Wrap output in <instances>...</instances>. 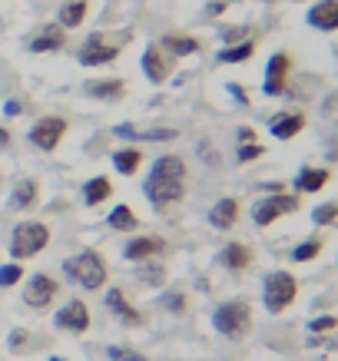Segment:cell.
I'll use <instances>...</instances> for the list:
<instances>
[{
	"mask_svg": "<svg viewBox=\"0 0 338 361\" xmlns=\"http://www.w3.org/2000/svg\"><path fill=\"white\" fill-rule=\"evenodd\" d=\"M87 13H90V0H64L60 11H56V23L64 30H77L80 23L87 20Z\"/></svg>",
	"mask_w": 338,
	"mask_h": 361,
	"instance_id": "obj_21",
	"label": "cell"
},
{
	"mask_svg": "<svg viewBox=\"0 0 338 361\" xmlns=\"http://www.w3.org/2000/svg\"><path fill=\"white\" fill-rule=\"evenodd\" d=\"M54 361H60V358H54Z\"/></svg>",
	"mask_w": 338,
	"mask_h": 361,
	"instance_id": "obj_46",
	"label": "cell"
},
{
	"mask_svg": "<svg viewBox=\"0 0 338 361\" xmlns=\"http://www.w3.org/2000/svg\"><path fill=\"white\" fill-rule=\"evenodd\" d=\"M83 93L93 99H109V103H116V99L126 97V80H120V77L87 80V83H83Z\"/></svg>",
	"mask_w": 338,
	"mask_h": 361,
	"instance_id": "obj_17",
	"label": "cell"
},
{
	"mask_svg": "<svg viewBox=\"0 0 338 361\" xmlns=\"http://www.w3.org/2000/svg\"><path fill=\"white\" fill-rule=\"evenodd\" d=\"M163 305L169 308V312H186V295H183V292H166Z\"/></svg>",
	"mask_w": 338,
	"mask_h": 361,
	"instance_id": "obj_37",
	"label": "cell"
},
{
	"mask_svg": "<svg viewBox=\"0 0 338 361\" xmlns=\"http://www.w3.org/2000/svg\"><path fill=\"white\" fill-rule=\"evenodd\" d=\"M113 196V183H109L107 176H93L83 183V202L87 206H99V202H107Z\"/></svg>",
	"mask_w": 338,
	"mask_h": 361,
	"instance_id": "obj_24",
	"label": "cell"
},
{
	"mask_svg": "<svg viewBox=\"0 0 338 361\" xmlns=\"http://www.w3.org/2000/svg\"><path fill=\"white\" fill-rule=\"evenodd\" d=\"M229 93H232L236 99H239V103H249V97H246V90H242L239 83H229Z\"/></svg>",
	"mask_w": 338,
	"mask_h": 361,
	"instance_id": "obj_43",
	"label": "cell"
},
{
	"mask_svg": "<svg viewBox=\"0 0 338 361\" xmlns=\"http://www.w3.org/2000/svg\"><path fill=\"white\" fill-rule=\"evenodd\" d=\"M212 325H216L219 335H226V338H246L252 329V308L249 302H226V305L216 308V315H212Z\"/></svg>",
	"mask_w": 338,
	"mask_h": 361,
	"instance_id": "obj_5",
	"label": "cell"
},
{
	"mask_svg": "<svg viewBox=\"0 0 338 361\" xmlns=\"http://www.w3.org/2000/svg\"><path fill=\"white\" fill-rule=\"evenodd\" d=\"M140 279L146 285H163L166 282V272H163V265H146V269L140 272Z\"/></svg>",
	"mask_w": 338,
	"mask_h": 361,
	"instance_id": "obj_36",
	"label": "cell"
},
{
	"mask_svg": "<svg viewBox=\"0 0 338 361\" xmlns=\"http://www.w3.org/2000/svg\"><path fill=\"white\" fill-rule=\"evenodd\" d=\"M306 23L318 33H335L338 30V0H315L306 11Z\"/></svg>",
	"mask_w": 338,
	"mask_h": 361,
	"instance_id": "obj_13",
	"label": "cell"
},
{
	"mask_svg": "<svg viewBox=\"0 0 338 361\" xmlns=\"http://www.w3.org/2000/svg\"><path fill=\"white\" fill-rule=\"evenodd\" d=\"M56 292H60V285H56L50 275L40 272V275H30L23 298H27V305H33V308H47L56 298Z\"/></svg>",
	"mask_w": 338,
	"mask_h": 361,
	"instance_id": "obj_14",
	"label": "cell"
},
{
	"mask_svg": "<svg viewBox=\"0 0 338 361\" xmlns=\"http://www.w3.org/2000/svg\"><path fill=\"white\" fill-rule=\"evenodd\" d=\"M107 308L120 318L123 325H143V312H140V308H133L130 302H126V295H123L120 288H109V292H107Z\"/></svg>",
	"mask_w": 338,
	"mask_h": 361,
	"instance_id": "obj_20",
	"label": "cell"
},
{
	"mask_svg": "<svg viewBox=\"0 0 338 361\" xmlns=\"http://www.w3.org/2000/svg\"><path fill=\"white\" fill-rule=\"evenodd\" d=\"M159 47H163L169 56H196L199 50H203V44H199L193 33H166L163 40H159Z\"/></svg>",
	"mask_w": 338,
	"mask_h": 361,
	"instance_id": "obj_19",
	"label": "cell"
},
{
	"mask_svg": "<svg viewBox=\"0 0 338 361\" xmlns=\"http://www.w3.org/2000/svg\"><path fill=\"white\" fill-rule=\"evenodd\" d=\"M27 136H30V142L37 146V149L54 153L56 146L64 142V136H66V120H64V116H44V120L33 123Z\"/></svg>",
	"mask_w": 338,
	"mask_h": 361,
	"instance_id": "obj_10",
	"label": "cell"
},
{
	"mask_svg": "<svg viewBox=\"0 0 338 361\" xmlns=\"http://www.w3.org/2000/svg\"><path fill=\"white\" fill-rule=\"evenodd\" d=\"M143 73H146V80L153 83V87H159V83H166V80L173 77V70H176V56H169L159 44H150L146 50H143Z\"/></svg>",
	"mask_w": 338,
	"mask_h": 361,
	"instance_id": "obj_9",
	"label": "cell"
},
{
	"mask_svg": "<svg viewBox=\"0 0 338 361\" xmlns=\"http://www.w3.org/2000/svg\"><path fill=\"white\" fill-rule=\"evenodd\" d=\"M292 54L289 50H275L269 56V63H265V77H262V93L265 97H285V90H289V80H292Z\"/></svg>",
	"mask_w": 338,
	"mask_h": 361,
	"instance_id": "obj_8",
	"label": "cell"
},
{
	"mask_svg": "<svg viewBox=\"0 0 338 361\" xmlns=\"http://www.w3.org/2000/svg\"><path fill=\"white\" fill-rule=\"evenodd\" d=\"M4 113H7V116H17V113H20V103H17V99H11V103L4 106Z\"/></svg>",
	"mask_w": 338,
	"mask_h": 361,
	"instance_id": "obj_44",
	"label": "cell"
},
{
	"mask_svg": "<svg viewBox=\"0 0 338 361\" xmlns=\"http://www.w3.org/2000/svg\"><path fill=\"white\" fill-rule=\"evenodd\" d=\"M308 126V116L302 110H282V113H275L272 120H269V133H272L275 140H295L298 133Z\"/></svg>",
	"mask_w": 338,
	"mask_h": 361,
	"instance_id": "obj_12",
	"label": "cell"
},
{
	"mask_svg": "<svg viewBox=\"0 0 338 361\" xmlns=\"http://www.w3.org/2000/svg\"><path fill=\"white\" fill-rule=\"evenodd\" d=\"M11 142H13L11 130H7V126H0V149H11Z\"/></svg>",
	"mask_w": 338,
	"mask_h": 361,
	"instance_id": "obj_42",
	"label": "cell"
},
{
	"mask_svg": "<svg viewBox=\"0 0 338 361\" xmlns=\"http://www.w3.org/2000/svg\"><path fill=\"white\" fill-rule=\"evenodd\" d=\"M298 295V282H295L292 272H269L265 275V282H262V302H265V312H272V315H282L285 308L295 302Z\"/></svg>",
	"mask_w": 338,
	"mask_h": 361,
	"instance_id": "obj_3",
	"label": "cell"
},
{
	"mask_svg": "<svg viewBox=\"0 0 338 361\" xmlns=\"http://www.w3.org/2000/svg\"><path fill=\"white\" fill-rule=\"evenodd\" d=\"M229 4H239V0H229Z\"/></svg>",
	"mask_w": 338,
	"mask_h": 361,
	"instance_id": "obj_45",
	"label": "cell"
},
{
	"mask_svg": "<svg viewBox=\"0 0 338 361\" xmlns=\"http://www.w3.org/2000/svg\"><path fill=\"white\" fill-rule=\"evenodd\" d=\"M328 179H332V173H328L325 166H302L292 186L298 196H306V192H322L328 186Z\"/></svg>",
	"mask_w": 338,
	"mask_h": 361,
	"instance_id": "obj_16",
	"label": "cell"
},
{
	"mask_svg": "<svg viewBox=\"0 0 338 361\" xmlns=\"http://www.w3.org/2000/svg\"><path fill=\"white\" fill-rule=\"evenodd\" d=\"M120 54H123L120 40H113V37H107V33H90L87 40L80 44L77 60L83 66H107V63H113Z\"/></svg>",
	"mask_w": 338,
	"mask_h": 361,
	"instance_id": "obj_7",
	"label": "cell"
},
{
	"mask_svg": "<svg viewBox=\"0 0 338 361\" xmlns=\"http://www.w3.org/2000/svg\"><path fill=\"white\" fill-rule=\"evenodd\" d=\"M222 265H226V269H232V272L249 269V265H252V249H249V245H242V242H229V245L222 249Z\"/></svg>",
	"mask_w": 338,
	"mask_h": 361,
	"instance_id": "obj_25",
	"label": "cell"
},
{
	"mask_svg": "<svg viewBox=\"0 0 338 361\" xmlns=\"http://www.w3.org/2000/svg\"><path fill=\"white\" fill-rule=\"evenodd\" d=\"M23 279V269L17 262H11V265H4V269H0V285H4V288H11V285H17Z\"/></svg>",
	"mask_w": 338,
	"mask_h": 361,
	"instance_id": "obj_34",
	"label": "cell"
},
{
	"mask_svg": "<svg viewBox=\"0 0 338 361\" xmlns=\"http://www.w3.org/2000/svg\"><path fill=\"white\" fill-rule=\"evenodd\" d=\"M64 47H66V30L60 23H44V27L27 40V50H30V54H60Z\"/></svg>",
	"mask_w": 338,
	"mask_h": 361,
	"instance_id": "obj_11",
	"label": "cell"
},
{
	"mask_svg": "<svg viewBox=\"0 0 338 361\" xmlns=\"http://www.w3.org/2000/svg\"><path fill=\"white\" fill-rule=\"evenodd\" d=\"M255 56V40H242V44H226L216 54L219 63H246Z\"/></svg>",
	"mask_w": 338,
	"mask_h": 361,
	"instance_id": "obj_27",
	"label": "cell"
},
{
	"mask_svg": "<svg viewBox=\"0 0 338 361\" xmlns=\"http://www.w3.org/2000/svg\"><path fill=\"white\" fill-rule=\"evenodd\" d=\"M27 345H30V335H27L23 329L11 335V351H17V355H20V351H27Z\"/></svg>",
	"mask_w": 338,
	"mask_h": 361,
	"instance_id": "obj_38",
	"label": "cell"
},
{
	"mask_svg": "<svg viewBox=\"0 0 338 361\" xmlns=\"http://www.w3.org/2000/svg\"><path fill=\"white\" fill-rule=\"evenodd\" d=\"M236 136H239V142H255V140H259L252 126H239V133H236Z\"/></svg>",
	"mask_w": 338,
	"mask_h": 361,
	"instance_id": "obj_41",
	"label": "cell"
},
{
	"mask_svg": "<svg viewBox=\"0 0 338 361\" xmlns=\"http://www.w3.org/2000/svg\"><path fill=\"white\" fill-rule=\"evenodd\" d=\"M47 242H50V229H47L44 222H20L11 235V255L20 262V259H33V255H40L47 249Z\"/></svg>",
	"mask_w": 338,
	"mask_h": 361,
	"instance_id": "obj_4",
	"label": "cell"
},
{
	"mask_svg": "<svg viewBox=\"0 0 338 361\" xmlns=\"http://www.w3.org/2000/svg\"><path fill=\"white\" fill-rule=\"evenodd\" d=\"M163 249H166V239H159V235H136V239L126 242L123 255H126L130 262H143V259H153V255H159Z\"/></svg>",
	"mask_w": 338,
	"mask_h": 361,
	"instance_id": "obj_18",
	"label": "cell"
},
{
	"mask_svg": "<svg viewBox=\"0 0 338 361\" xmlns=\"http://www.w3.org/2000/svg\"><path fill=\"white\" fill-rule=\"evenodd\" d=\"M40 202V183L37 179H20L13 186V196H11V206L13 209H33Z\"/></svg>",
	"mask_w": 338,
	"mask_h": 361,
	"instance_id": "obj_23",
	"label": "cell"
},
{
	"mask_svg": "<svg viewBox=\"0 0 338 361\" xmlns=\"http://www.w3.org/2000/svg\"><path fill=\"white\" fill-rule=\"evenodd\" d=\"M322 249H325V242L318 239V235H312V239L298 242V245L292 249V262H312V259L322 255Z\"/></svg>",
	"mask_w": 338,
	"mask_h": 361,
	"instance_id": "obj_29",
	"label": "cell"
},
{
	"mask_svg": "<svg viewBox=\"0 0 338 361\" xmlns=\"http://www.w3.org/2000/svg\"><path fill=\"white\" fill-rule=\"evenodd\" d=\"M226 7H229V0H212V4H206V17H219V13L226 11Z\"/></svg>",
	"mask_w": 338,
	"mask_h": 361,
	"instance_id": "obj_40",
	"label": "cell"
},
{
	"mask_svg": "<svg viewBox=\"0 0 338 361\" xmlns=\"http://www.w3.org/2000/svg\"><path fill=\"white\" fill-rule=\"evenodd\" d=\"M56 325L64 331H87L90 329V308L80 302V298H73V302H66L60 312H56Z\"/></svg>",
	"mask_w": 338,
	"mask_h": 361,
	"instance_id": "obj_15",
	"label": "cell"
},
{
	"mask_svg": "<svg viewBox=\"0 0 338 361\" xmlns=\"http://www.w3.org/2000/svg\"><path fill=\"white\" fill-rule=\"evenodd\" d=\"M109 226L113 229H120V232H133L136 226H140V219H136V212H133L130 206H116L113 212H109Z\"/></svg>",
	"mask_w": 338,
	"mask_h": 361,
	"instance_id": "obj_30",
	"label": "cell"
},
{
	"mask_svg": "<svg viewBox=\"0 0 338 361\" xmlns=\"http://www.w3.org/2000/svg\"><path fill=\"white\" fill-rule=\"evenodd\" d=\"M143 166V149L140 146H126V149H116L113 153V169L120 176H133Z\"/></svg>",
	"mask_w": 338,
	"mask_h": 361,
	"instance_id": "obj_26",
	"label": "cell"
},
{
	"mask_svg": "<svg viewBox=\"0 0 338 361\" xmlns=\"http://www.w3.org/2000/svg\"><path fill=\"white\" fill-rule=\"evenodd\" d=\"M109 358H113V361H146L143 355H136V351H126V348H109Z\"/></svg>",
	"mask_w": 338,
	"mask_h": 361,
	"instance_id": "obj_39",
	"label": "cell"
},
{
	"mask_svg": "<svg viewBox=\"0 0 338 361\" xmlns=\"http://www.w3.org/2000/svg\"><path fill=\"white\" fill-rule=\"evenodd\" d=\"M312 222L315 226H335L338 222V202H322L312 209Z\"/></svg>",
	"mask_w": 338,
	"mask_h": 361,
	"instance_id": "obj_31",
	"label": "cell"
},
{
	"mask_svg": "<svg viewBox=\"0 0 338 361\" xmlns=\"http://www.w3.org/2000/svg\"><path fill=\"white\" fill-rule=\"evenodd\" d=\"M143 192L156 209H166L186 196V159L183 156H159L153 173L143 183Z\"/></svg>",
	"mask_w": 338,
	"mask_h": 361,
	"instance_id": "obj_1",
	"label": "cell"
},
{
	"mask_svg": "<svg viewBox=\"0 0 338 361\" xmlns=\"http://www.w3.org/2000/svg\"><path fill=\"white\" fill-rule=\"evenodd\" d=\"M265 156V146L259 140L255 142H239V149H236V159L239 163H252V159H262Z\"/></svg>",
	"mask_w": 338,
	"mask_h": 361,
	"instance_id": "obj_32",
	"label": "cell"
},
{
	"mask_svg": "<svg viewBox=\"0 0 338 361\" xmlns=\"http://www.w3.org/2000/svg\"><path fill=\"white\" fill-rule=\"evenodd\" d=\"M64 272H66V279L80 282L83 288H90V292H93V288H103V282H107V262H103V255L93 249H83L80 255L66 259Z\"/></svg>",
	"mask_w": 338,
	"mask_h": 361,
	"instance_id": "obj_2",
	"label": "cell"
},
{
	"mask_svg": "<svg viewBox=\"0 0 338 361\" xmlns=\"http://www.w3.org/2000/svg\"><path fill=\"white\" fill-rule=\"evenodd\" d=\"M116 136H123V140H150V142H156V140H176V136H179V133L176 130H136V126H126V123H123V126H116Z\"/></svg>",
	"mask_w": 338,
	"mask_h": 361,
	"instance_id": "obj_28",
	"label": "cell"
},
{
	"mask_svg": "<svg viewBox=\"0 0 338 361\" xmlns=\"http://www.w3.org/2000/svg\"><path fill=\"white\" fill-rule=\"evenodd\" d=\"M338 325V318L335 315H318L308 322V331H315V335H322V331H335Z\"/></svg>",
	"mask_w": 338,
	"mask_h": 361,
	"instance_id": "obj_35",
	"label": "cell"
},
{
	"mask_svg": "<svg viewBox=\"0 0 338 361\" xmlns=\"http://www.w3.org/2000/svg\"><path fill=\"white\" fill-rule=\"evenodd\" d=\"M298 196H292V192H269V196H262L255 206H252V222L259 226V229H265V226H272V222H279L282 216H292V212H298Z\"/></svg>",
	"mask_w": 338,
	"mask_h": 361,
	"instance_id": "obj_6",
	"label": "cell"
},
{
	"mask_svg": "<svg viewBox=\"0 0 338 361\" xmlns=\"http://www.w3.org/2000/svg\"><path fill=\"white\" fill-rule=\"evenodd\" d=\"M209 222L216 226V229H232L236 222H239V199H219L216 206H212V212H209Z\"/></svg>",
	"mask_w": 338,
	"mask_h": 361,
	"instance_id": "obj_22",
	"label": "cell"
},
{
	"mask_svg": "<svg viewBox=\"0 0 338 361\" xmlns=\"http://www.w3.org/2000/svg\"><path fill=\"white\" fill-rule=\"evenodd\" d=\"M219 37H222V44H242V40H252V30L249 27H226Z\"/></svg>",
	"mask_w": 338,
	"mask_h": 361,
	"instance_id": "obj_33",
	"label": "cell"
}]
</instances>
